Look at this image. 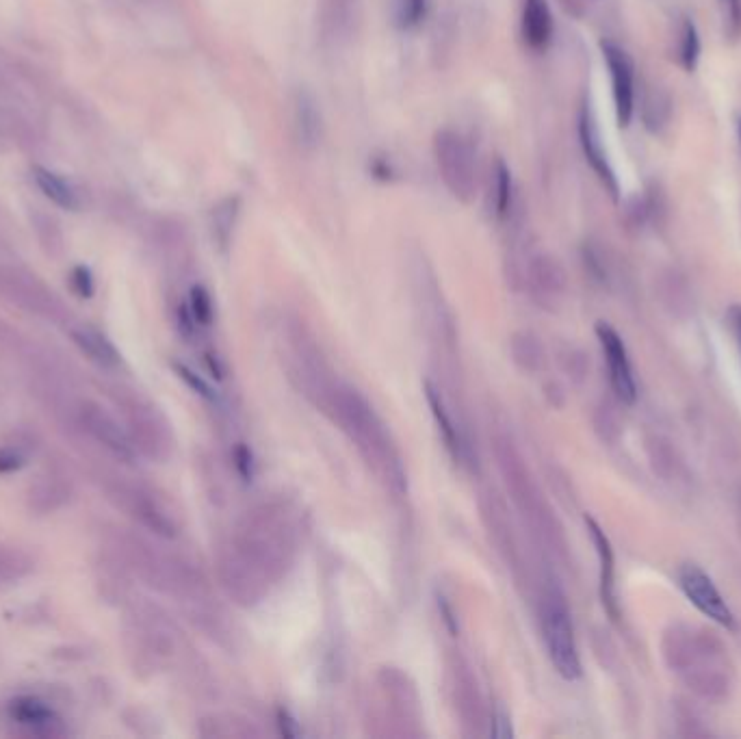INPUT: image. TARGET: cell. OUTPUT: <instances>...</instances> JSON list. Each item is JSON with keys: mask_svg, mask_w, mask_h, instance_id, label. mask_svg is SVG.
I'll return each mask as SVG.
<instances>
[{"mask_svg": "<svg viewBox=\"0 0 741 739\" xmlns=\"http://www.w3.org/2000/svg\"><path fill=\"white\" fill-rule=\"evenodd\" d=\"M512 191L514 183L510 167L505 165L503 159H499L494 165V213L499 219H503L512 209Z\"/></svg>", "mask_w": 741, "mask_h": 739, "instance_id": "20", "label": "cell"}, {"mask_svg": "<svg viewBox=\"0 0 741 739\" xmlns=\"http://www.w3.org/2000/svg\"><path fill=\"white\" fill-rule=\"evenodd\" d=\"M33 573V560L29 553L18 547L0 542V588H9Z\"/></svg>", "mask_w": 741, "mask_h": 739, "instance_id": "18", "label": "cell"}, {"mask_svg": "<svg viewBox=\"0 0 741 739\" xmlns=\"http://www.w3.org/2000/svg\"><path fill=\"white\" fill-rule=\"evenodd\" d=\"M176 371H178V375H180V378L182 380H185L191 388H193V391L195 393H198V395H202V397H206V399H215V393L211 391V386H208L202 378H198V375H195L191 369H187V367H182V365H176Z\"/></svg>", "mask_w": 741, "mask_h": 739, "instance_id": "29", "label": "cell"}, {"mask_svg": "<svg viewBox=\"0 0 741 739\" xmlns=\"http://www.w3.org/2000/svg\"><path fill=\"white\" fill-rule=\"evenodd\" d=\"M724 33L728 37H739L741 33V0H720Z\"/></svg>", "mask_w": 741, "mask_h": 739, "instance_id": "25", "label": "cell"}, {"mask_svg": "<svg viewBox=\"0 0 741 739\" xmlns=\"http://www.w3.org/2000/svg\"><path fill=\"white\" fill-rule=\"evenodd\" d=\"M739 131H741V124H739Z\"/></svg>", "mask_w": 741, "mask_h": 739, "instance_id": "36", "label": "cell"}, {"mask_svg": "<svg viewBox=\"0 0 741 739\" xmlns=\"http://www.w3.org/2000/svg\"><path fill=\"white\" fill-rule=\"evenodd\" d=\"M436 603H438L440 618H442V622H445V627L449 629V633L458 635L460 633V622H458V614H455V609L449 605V601L442 594L436 596Z\"/></svg>", "mask_w": 741, "mask_h": 739, "instance_id": "30", "label": "cell"}, {"mask_svg": "<svg viewBox=\"0 0 741 739\" xmlns=\"http://www.w3.org/2000/svg\"><path fill=\"white\" fill-rule=\"evenodd\" d=\"M33 178H35L37 187L44 191V196L50 202H55L57 206H61V209L76 211L78 206H81V200H78L76 189L68 183V180H63L55 172L46 170V167H35Z\"/></svg>", "mask_w": 741, "mask_h": 739, "instance_id": "16", "label": "cell"}, {"mask_svg": "<svg viewBox=\"0 0 741 739\" xmlns=\"http://www.w3.org/2000/svg\"><path fill=\"white\" fill-rule=\"evenodd\" d=\"M35 230H37L39 243H42V248L50 256H59L63 252V235H61L59 226L55 222H52L50 217L37 215L35 217Z\"/></svg>", "mask_w": 741, "mask_h": 739, "instance_id": "22", "label": "cell"}, {"mask_svg": "<svg viewBox=\"0 0 741 739\" xmlns=\"http://www.w3.org/2000/svg\"><path fill=\"white\" fill-rule=\"evenodd\" d=\"M29 508L37 514H50L63 508L70 501V484L57 473H46L37 477V482L29 488Z\"/></svg>", "mask_w": 741, "mask_h": 739, "instance_id": "12", "label": "cell"}, {"mask_svg": "<svg viewBox=\"0 0 741 739\" xmlns=\"http://www.w3.org/2000/svg\"><path fill=\"white\" fill-rule=\"evenodd\" d=\"M601 53L611 79L616 120L622 128H627L635 115V66L627 50L609 40L601 42Z\"/></svg>", "mask_w": 741, "mask_h": 739, "instance_id": "5", "label": "cell"}, {"mask_svg": "<svg viewBox=\"0 0 741 739\" xmlns=\"http://www.w3.org/2000/svg\"><path fill=\"white\" fill-rule=\"evenodd\" d=\"M427 0H395V20L397 27L412 29L425 16Z\"/></svg>", "mask_w": 741, "mask_h": 739, "instance_id": "23", "label": "cell"}, {"mask_svg": "<svg viewBox=\"0 0 741 739\" xmlns=\"http://www.w3.org/2000/svg\"><path fill=\"white\" fill-rule=\"evenodd\" d=\"M579 139H581V148L585 159L592 165V170L596 176L603 180V185L609 189V193L614 198L620 196V185H618V176L611 167L609 154L605 148V141L601 135V128H598V122L592 113V107L585 102L581 115H579Z\"/></svg>", "mask_w": 741, "mask_h": 739, "instance_id": "8", "label": "cell"}, {"mask_svg": "<svg viewBox=\"0 0 741 739\" xmlns=\"http://www.w3.org/2000/svg\"><path fill=\"white\" fill-rule=\"evenodd\" d=\"M588 529L590 536L596 544L598 557H601V596H603V605L609 609L611 616H616V601H614V551H611V544L605 536V531L598 527L592 518H588Z\"/></svg>", "mask_w": 741, "mask_h": 739, "instance_id": "15", "label": "cell"}, {"mask_svg": "<svg viewBox=\"0 0 741 739\" xmlns=\"http://www.w3.org/2000/svg\"><path fill=\"white\" fill-rule=\"evenodd\" d=\"M492 737H499V739H505V737H512V724H510V716L503 709H497L494 711L492 716V729H490Z\"/></svg>", "mask_w": 741, "mask_h": 739, "instance_id": "32", "label": "cell"}, {"mask_svg": "<svg viewBox=\"0 0 741 739\" xmlns=\"http://www.w3.org/2000/svg\"><path fill=\"white\" fill-rule=\"evenodd\" d=\"M295 126L297 137L304 146H315L321 137V113L317 102L310 94L302 92L295 102Z\"/></svg>", "mask_w": 741, "mask_h": 739, "instance_id": "17", "label": "cell"}, {"mask_svg": "<svg viewBox=\"0 0 741 739\" xmlns=\"http://www.w3.org/2000/svg\"><path fill=\"white\" fill-rule=\"evenodd\" d=\"M234 462H237V471L245 479V482H252L254 477V456L252 451L245 445H239L237 451H234Z\"/></svg>", "mask_w": 741, "mask_h": 739, "instance_id": "28", "label": "cell"}, {"mask_svg": "<svg viewBox=\"0 0 741 739\" xmlns=\"http://www.w3.org/2000/svg\"><path fill=\"white\" fill-rule=\"evenodd\" d=\"M700 59V35L692 20H683L679 31V63L687 72H694Z\"/></svg>", "mask_w": 741, "mask_h": 739, "instance_id": "21", "label": "cell"}, {"mask_svg": "<svg viewBox=\"0 0 741 739\" xmlns=\"http://www.w3.org/2000/svg\"><path fill=\"white\" fill-rule=\"evenodd\" d=\"M434 157L442 183L455 200L473 202L477 193V152L464 135L442 128L434 135Z\"/></svg>", "mask_w": 741, "mask_h": 739, "instance_id": "1", "label": "cell"}, {"mask_svg": "<svg viewBox=\"0 0 741 739\" xmlns=\"http://www.w3.org/2000/svg\"><path fill=\"white\" fill-rule=\"evenodd\" d=\"M234 215H237V200H226L224 206H219V209L215 211V226H217V232L221 235V241L226 243L228 239V232L234 224Z\"/></svg>", "mask_w": 741, "mask_h": 739, "instance_id": "26", "label": "cell"}, {"mask_svg": "<svg viewBox=\"0 0 741 739\" xmlns=\"http://www.w3.org/2000/svg\"><path fill=\"white\" fill-rule=\"evenodd\" d=\"M278 726H280V733H282L284 737H289V739L302 735V729H299L297 720H295V718L291 716V713L286 711V709H280V711H278Z\"/></svg>", "mask_w": 741, "mask_h": 739, "instance_id": "33", "label": "cell"}, {"mask_svg": "<svg viewBox=\"0 0 741 739\" xmlns=\"http://www.w3.org/2000/svg\"><path fill=\"white\" fill-rule=\"evenodd\" d=\"M26 464L20 447H0V473H16Z\"/></svg>", "mask_w": 741, "mask_h": 739, "instance_id": "27", "label": "cell"}, {"mask_svg": "<svg viewBox=\"0 0 741 739\" xmlns=\"http://www.w3.org/2000/svg\"><path fill=\"white\" fill-rule=\"evenodd\" d=\"M78 423L83 430L102 445L117 460L133 462L137 458V447L133 438L124 430V427L115 421L113 414H109L96 401H83L78 406Z\"/></svg>", "mask_w": 741, "mask_h": 739, "instance_id": "4", "label": "cell"}, {"mask_svg": "<svg viewBox=\"0 0 741 739\" xmlns=\"http://www.w3.org/2000/svg\"><path fill=\"white\" fill-rule=\"evenodd\" d=\"M425 397H427L429 408H432V414H434V419H436V423H438V430H440V434H442V440H445V445H447L449 453H451V456H453L455 460H464V458H466V453H464V440H462V436H460V430H458V427H455V423H453V419H451L449 410L445 408V401H442V397H440V393L436 391V386H434V384H429V382L425 384Z\"/></svg>", "mask_w": 741, "mask_h": 739, "instance_id": "14", "label": "cell"}, {"mask_svg": "<svg viewBox=\"0 0 741 739\" xmlns=\"http://www.w3.org/2000/svg\"><path fill=\"white\" fill-rule=\"evenodd\" d=\"M542 631L555 670L568 681L579 679L581 659L577 651L575 627H572L570 609L564 596L555 590L546 594L542 601Z\"/></svg>", "mask_w": 741, "mask_h": 739, "instance_id": "2", "label": "cell"}, {"mask_svg": "<svg viewBox=\"0 0 741 739\" xmlns=\"http://www.w3.org/2000/svg\"><path fill=\"white\" fill-rule=\"evenodd\" d=\"M553 11L549 0H525L523 20H520V31L523 40L533 50H544L553 40Z\"/></svg>", "mask_w": 741, "mask_h": 739, "instance_id": "10", "label": "cell"}, {"mask_svg": "<svg viewBox=\"0 0 741 739\" xmlns=\"http://www.w3.org/2000/svg\"><path fill=\"white\" fill-rule=\"evenodd\" d=\"M70 336H72V343L81 349V352L91 362H96L98 367L113 369L120 365V354H117V349L113 347V343L107 339V336L100 334L98 330L74 328Z\"/></svg>", "mask_w": 741, "mask_h": 739, "instance_id": "13", "label": "cell"}, {"mask_svg": "<svg viewBox=\"0 0 741 739\" xmlns=\"http://www.w3.org/2000/svg\"><path fill=\"white\" fill-rule=\"evenodd\" d=\"M596 334L603 347L611 386H614L620 401H624V404H633L637 397V386L627 347H624L620 334L611 326H607V323H598Z\"/></svg>", "mask_w": 741, "mask_h": 739, "instance_id": "7", "label": "cell"}, {"mask_svg": "<svg viewBox=\"0 0 741 739\" xmlns=\"http://www.w3.org/2000/svg\"><path fill=\"white\" fill-rule=\"evenodd\" d=\"M9 716L37 737H57L63 733L61 720L55 716V711L31 696L13 700L9 705Z\"/></svg>", "mask_w": 741, "mask_h": 739, "instance_id": "9", "label": "cell"}, {"mask_svg": "<svg viewBox=\"0 0 741 739\" xmlns=\"http://www.w3.org/2000/svg\"><path fill=\"white\" fill-rule=\"evenodd\" d=\"M0 295L29 313L46 319H59L63 315V304L46 284L26 269L0 267Z\"/></svg>", "mask_w": 741, "mask_h": 739, "instance_id": "3", "label": "cell"}, {"mask_svg": "<svg viewBox=\"0 0 741 739\" xmlns=\"http://www.w3.org/2000/svg\"><path fill=\"white\" fill-rule=\"evenodd\" d=\"M737 326H739V332H741V310L737 313Z\"/></svg>", "mask_w": 741, "mask_h": 739, "instance_id": "35", "label": "cell"}, {"mask_svg": "<svg viewBox=\"0 0 741 739\" xmlns=\"http://www.w3.org/2000/svg\"><path fill=\"white\" fill-rule=\"evenodd\" d=\"M189 310L195 319V323L200 326H211L213 321V302L211 295L206 293L204 287H193L191 297H189Z\"/></svg>", "mask_w": 741, "mask_h": 739, "instance_id": "24", "label": "cell"}, {"mask_svg": "<svg viewBox=\"0 0 741 739\" xmlns=\"http://www.w3.org/2000/svg\"><path fill=\"white\" fill-rule=\"evenodd\" d=\"M670 98L661 92V89H653L644 100V109H642V118L644 124L650 133H659L663 126H668L670 122Z\"/></svg>", "mask_w": 741, "mask_h": 739, "instance_id": "19", "label": "cell"}, {"mask_svg": "<svg viewBox=\"0 0 741 739\" xmlns=\"http://www.w3.org/2000/svg\"><path fill=\"white\" fill-rule=\"evenodd\" d=\"M72 287L81 293L83 297H89L91 293H94V278H91L89 269L85 267H76L72 271Z\"/></svg>", "mask_w": 741, "mask_h": 739, "instance_id": "31", "label": "cell"}, {"mask_svg": "<svg viewBox=\"0 0 741 739\" xmlns=\"http://www.w3.org/2000/svg\"><path fill=\"white\" fill-rule=\"evenodd\" d=\"M18 345V334L0 319V349H13Z\"/></svg>", "mask_w": 741, "mask_h": 739, "instance_id": "34", "label": "cell"}, {"mask_svg": "<svg viewBox=\"0 0 741 739\" xmlns=\"http://www.w3.org/2000/svg\"><path fill=\"white\" fill-rule=\"evenodd\" d=\"M679 583L689 603H692L700 614H705L713 622H718V625L728 627V629L735 625V616L731 612V607L726 605L724 596L720 594L718 588H715L713 579L705 573V570L694 564L683 566L679 573Z\"/></svg>", "mask_w": 741, "mask_h": 739, "instance_id": "6", "label": "cell"}, {"mask_svg": "<svg viewBox=\"0 0 741 739\" xmlns=\"http://www.w3.org/2000/svg\"><path fill=\"white\" fill-rule=\"evenodd\" d=\"M120 495L124 499L126 508L130 512H133V516L139 518V521L143 525H146L148 529H152L154 534L165 536V538H172L176 534V527H174L172 518H169L167 512L161 508V505L156 503L150 495H146V492L133 490V488H124L120 492Z\"/></svg>", "mask_w": 741, "mask_h": 739, "instance_id": "11", "label": "cell"}]
</instances>
